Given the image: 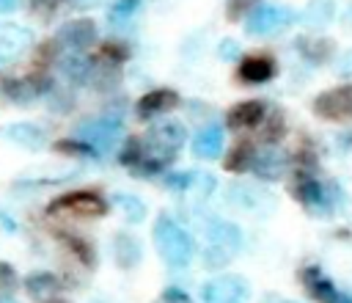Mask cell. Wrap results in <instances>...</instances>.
Returning a JSON list of instances; mask_svg holds the SVG:
<instances>
[{"mask_svg":"<svg viewBox=\"0 0 352 303\" xmlns=\"http://www.w3.org/2000/svg\"><path fill=\"white\" fill-rule=\"evenodd\" d=\"M154 245L160 251V256L173 264V267H184L192 259V240L190 234L170 218L160 215L154 223Z\"/></svg>","mask_w":352,"mask_h":303,"instance_id":"1","label":"cell"},{"mask_svg":"<svg viewBox=\"0 0 352 303\" xmlns=\"http://www.w3.org/2000/svg\"><path fill=\"white\" fill-rule=\"evenodd\" d=\"M184 140H187V135H184V127H182V124H176V121H162V124H157V127L148 132V138H146L143 146L151 152L148 160H154V163L162 168V163L170 160V157L182 149Z\"/></svg>","mask_w":352,"mask_h":303,"instance_id":"2","label":"cell"},{"mask_svg":"<svg viewBox=\"0 0 352 303\" xmlns=\"http://www.w3.org/2000/svg\"><path fill=\"white\" fill-rule=\"evenodd\" d=\"M50 212H72V215H80V218H99V215L107 212V204L94 190H69V193L52 198Z\"/></svg>","mask_w":352,"mask_h":303,"instance_id":"3","label":"cell"},{"mask_svg":"<svg viewBox=\"0 0 352 303\" xmlns=\"http://www.w3.org/2000/svg\"><path fill=\"white\" fill-rule=\"evenodd\" d=\"M297 19V14L286 6H256V11L248 19V30L256 36H270V33H280L286 30L292 22Z\"/></svg>","mask_w":352,"mask_h":303,"instance_id":"4","label":"cell"},{"mask_svg":"<svg viewBox=\"0 0 352 303\" xmlns=\"http://www.w3.org/2000/svg\"><path fill=\"white\" fill-rule=\"evenodd\" d=\"M311 107H314V113H316L319 118H327V121L352 118V83L319 94Z\"/></svg>","mask_w":352,"mask_h":303,"instance_id":"5","label":"cell"},{"mask_svg":"<svg viewBox=\"0 0 352 303\" xmlns=\"http://www.w3.org/2000/svg\"><path fill=\"white\" fill-rule=\"evenodd\" d=\"M204 303H242L248 297V284L239 275H220L204 284Z\"/></svg>","mask_w":352,"mask_h":303,"instance_id":"6","label":"cell"},{"mask_svg":"<svg viewBox=\"0 0 352 303\" xmlns=\"http://www.w3.org/2000/svg\"><path fill=\"white\" fill-rule=\"evenodd\" d=\"M80 138L96 152H107L116 140H118V135H121V121L118 118H94V121H88V124H80Z\"/></svg>","mask_w":352,"mask_h":303,"instance_id":"7","label":"cell"},{"mask_svg":"<svg viewBox=\"0 0 352 303\" xmlns=\"http://www.w3.org/2000/svg\"><path fill=\"white\" fill-rule=\"evenodd\" d=\"M302 286L305 292L319 300V303H352V295H344L336 289V284L319 270V267H305L302 270Z\"/></svg>","mask_w":352,"mask_h":303,"instance_id":"8","label":"cell"},{"mask_svg":"<svg viewBox=\"0 0 352 303\" xmlns=\"http://www.w3.org/2000/svg\"><path fill=\"white\" fill-rule=\"evenodd\" d=\"M33 44V33L22 25H0V66L16 61Z\"/></svg>","mask_w":352,"mask_h":303,"instance_id":"9","label":"cell"},{"mask_svg":"<svg viewBox=\"0 0 352 303\" xmlns=\"http://www.w3.org/2000/svg\"><path fill=\"white\" fill-rule=\"evenodd\" d=\"M179 105V94L170 91V88H157V91H148L140 96L138 102V116L140 118H154V116H162L168 110H173Z\"/></svg>","mask_w":352,"mask_h":303,"instance_id":"10","label":"cell"},{"mask_svg":"<svg viewBox=\"0 0 352 303\" xmlns=\"http://www.w3.org/2000/svg\"><path fill=\"white\" fill-rule=\"evenodd\" d=\"M58 39H60L66 47H72V50H85V47L96 39V25H94V19H88V17L72 19V22H66V25L60 28Z\"/></svg>","mask_w":352,"mask_h":303,"instance_id":"11","label":"cell"},{"mask_svg":"<svg viewBox=\"0 0 352 303\" xmlns=\"http://www.w3.org/2000/svg\"><path fill=\"white\" fill-rule=\"evenodd\" d=\"M250 168H253L256 176L272 182V179H280V176H283V171H286V157H283V152H278V149H264V152L253 154Z\"/></svg>","mask_w":352,"mask_h":303,"instance_id":"12","label":"cell"},{"mask_svg":"<svg viewBox=\"0 0 352 303\" xmlns=\"http://www.w3.org/2000/svg\"><path fill=\"white\" fill-rule=\"evenodd\" d=\"M223 152V129L217 124H206L195 138H192V154L201 160H214Z\"/></svg>","mask_w":352,"mask_h":303,"instance_id":"13","label":"cell"},{"mask_svg":"<svg viewBox=\"0 0 352 303\" xmlns=\"http://www.w3.org/2000/svg\"><path fill=\"white\" fill-rule=\"evenodd\" d=\"M275 74V61L270 55H248L239 63V80L242 83H267Z\"/></svg>","mask_w":352,"mask_h":303,"instance_id":"14","label":"cell"},{"mask_svg":"<svg viewBox=\"0 0 352 303\" xmlns=\"http://www.w3.org/2000/svg\"><path fill=\"white\" fill-rule=\"evenodd\" d=\"M264 121V105L258 99H248V102H236L228 110V124L234 129H248Z\"/></svg>","mask_w":352,"mask_h":303,"instance_id":"15","label":"cell"},{"mask_svg":"<svg viewBox=\"0 0 352 303\" xmlns=\"http://www.w3.org/2000/svg\"><path fill=\"white\" fill-rule=\"evenodd\" d=\"M292 196L300 201V204H305V207H319L322 201H324V190H322V185L316 182V179H311L308 174H297V179L292 182Z\"/></svg>","mask_w":352,"mask_h":303,"instance_id":"16","label":"cell"},{"mask_svg":"<svg viewBox=\"0 0 352 303\" xmlns=\"http://www.w3.org/2000/svg\"><path fill=\"white\" fill-rule=\"evenodd\" d=\"M113 248H116V262H118L121 267L132 270V267L140 262V242H138L132 234H116Z\"/></svg>","mask_w":352,"mask_h":303,"instance_id":"17","label":"cell"},{"mask_svg":"<svg viewBox=\"0 0 352 303\" xmlns=\"http://www.w3.org/2000/svg\"><path fill=\"white\" fill-rule=\"evenodd\" d=\"M297 47H300V52H302L308 61H314V63H324V61L330 58V52H333V41L324 39V36H302V39L297 41Z\"/></svg>","mask_w":352,"mask_h":303,"instance_id":"18","label":"cell"},{"mask_svg":"<svg viewBox=\"0 0 352 303\" xmlns=\"http://www.w3.org/2000/svg\"><path fill=\"white\" fill-rule=\"evenodd\" d=\"M6 135L14 140V143H19V146H25V149H41L44 146V132L38 129V127H33V124H11L8 129H6Z\"/></svg>","mask_w":352,"mask_h":303,"instance_id":"19","label":"cell"},{"mask_svg":"<svg viewBox=\"0 0 352 303\" xmlns=\"http://www.w3.org/2000/svg\"><path fill=\"white\" fill-rule=\"evenodd\" d=\"M206 234L209 240H214L217 245H226V248H236L239 245V229L234 223H226V220H209L206 223Z\"/></svg>","mask_w":352,"mask_h":303,"instance_id":"20","label":"cell"},{"mask_svg":"<svg viewBox=\"0 0 352 303\" xmlns=\"http://www.w3.org/2000/svg\"><path fill=\"white\" fill-rule=\"evenodd\" d=\"M58 286H60V281H58L52 273H44V270H38V273H33V275L25 278V289H28V295H33V297L52 295Z\"/></svg>","mask_w":352,"mask_h":303,"instance_id":"21","label":"cell"},{"mask_svg":"<svg viewBox=\"0 0 352 303\" xmlns=\"http://www.w3.org/2000/svg\"><path fill=\"white\" fill-rule=\"evenodd\" d=\"M253 154H256V152H253V143H250V140H239V143L231 149V154L226 157L223 165H226L228 171H236V174H239V171H248L250 163H253Z\"/></svg>","mask_w":352,"mask_h":303,"instance_id":"22","label":"cell"},{"mask_svg":"<svg viewBox=\"0 0 352 303\" xmlns=\"http://www.w3.org/2000/svg\"><path fill=\"white\" fill-rule=\"evenodd\" d=\"M116 204L121 207V212L126 215L129 223H140L143 215H146V204L138 198V196H129V193H118L116 196Z\"/></svg>","mask_w":352,"mask_h":303,"instance_id":"23","label":"cell"},{"mask_svg":"<svg viewBox=\"0 0 352 303\" xmlns=\"http://www.w3.org/2000/svg\"><path fill=\"white\" fill-rule=\"evenodd\" d=\"M63 72H66V77L69 80H74V83H85L88 80V74H91V63L82 58V55H72V58H66L63 61Z\"/></svg>","mask_w":352,"mask_h":303,"instance_id":"24","label":"cell"},{"mask_svg":"<svg viewBox=\"0 0 352 303\" xmlns=\"http://www.w3.org/2000/svg\"><path fill=\"white\" fill-rule=\"evenodd\" d=\"M228 196H231L242 209H253L256 201L270 204V196H267V193H261V190H250V187H236V190H231Z\"/></svg>","mask_w":352,"mask_h":303,"instance_id":"25","label":"cell"},{"mask_svg":"<svg viewBox=\"0 0 352 303\" xmlns=\"http://www.w3.org/2000/svg\"><path fill=\"white\" fill-rule=\"evenodd\" d=\"M60 240L69 245V251H72L82 264L94 267V251H91V245H88L85 240H80V237H74V234H60Z\"/></svg>","mask_w":352,"mask_h":303,"instance_id":"26","label":"cell"},{"mask_svg":"<svg viewBox=\"0 0 352 303\" xmlns=\"http://www.w3.org/2000/svg\"><path fill=\"white\" fill-rule=\"evenodd\" d=\"M143 154H146L143 140H140V138H129V140L124 143V149H121V163H124V165H135V163L143 160Z\"/></svg>","mask_w":352,"mask_h":303,"instance_id":"27","label":"cell"},{"mask_svg":"<svg viewBox=\"0 0 352 303\" xmlns=\"http://www.w3.org/2000/svg\"><path fill=\"white\" fill-rule=\"evenodd\" d=\"M234 251L231 248H226V245H212V248H206V256H204V262L209 264V267H223L226 262H228V256H231Z\"/></svg>","mask_w":352,"mask_h":303,"instance_id":"28","label":"cell"},{"mask_svg":"<svg viewBox=\"0 0 352 303\" xmlns=\"http://www.w3.org/2000/svg\"><path fill=\"white\" fill-rule=\"evenodd\" d=\"M330 14H333V8H330V3L327 0H322V3H314L308 11H305V19L311 22V25H316V22H327L330 19Z\"/></svg>","mask_w":352,"mask_h":303,"instance_id":"29","label":"cell"},{"mask_svg":"<svg viewBox=\"0 0 352 303\" xmlns=\"http://www.w3.org/2000/svg\"><path fill=\"white\" fill-rule=\"evenodd\" d=\"M140 6V0H116L113 3V11H110V19L118 22V19H126L129 14H135Z\"/></svg>","mask_w":352,"mask_h":303,"instance_id":"30","label":"cell"},{"mask_svg":"<svg viewBox=\"0 0 352 303\" xmlns=\"http://www.w3.org/2000/svg\"><path fill=\"white\" fill-rule=\"evenodd\" d=\"M126 47L124 44H118V41H104L102 44V58H107V61H113V63H121V61H126Z\"/></svg>","mask_w":352,"mask_h":303,"instance_id":"31","label":"cell"},{"mask_svg":"<svg viewBox=\"0 0 352 303\" xmlns=\"http://www.w3.org/2000/svg\"><path fill=\"white\" fill-rule=\"evenodd\" d=\"M55 149L63 152V154H74V157H77V154H94V149H91L85 140H77V143H74V140H60Z\"/></svg>","mask_w":352,"mask_h":303,"instance_id":"32","label":"cell"},{"mask_svg":"<svg viewBox=\"0 0 352 303\" xmlns=\"http://www.w3.org/2000/svg\"><path fill=\"white\" fill-rule=\"evenodd\" d=\"M14 286H16L14 267H11V264H6V262H0V292H3V295H8Z\"/></svg>","mask_w":352,"mask_h":303,"instance_id":"33","label":"cell"},{"mask_svg":"<svg viewBox=\"0 0 352 303\" xmlns=\"http://www.w3.org/2000/svg\"><path fill=\"white\" fill-rule=\"evenodd\" d=\"M256 6V0H228V8H226V17L228 19H239L245 11H250Z\"/></svg>","mask_w":352,"mask_h":303,"instance_id":"34","label":"cell"},{"mask_svg":"<svg viewBox=\"0 0 352 303\" xmlns=\"http://www.w3.org/2000/svg\"><path fill=\"white\" fill-rule=\"evenodd\" d=\"M30 3V11H36L38 17H52L60 6V0H28Z\"/></svg>","mask_w":352,"mask_h":303,"instance_id":"35","label":"cell"},{"mask_svg":"<svg viewBox=\"0 0 352 303\" xmlns=\"http://www.w3.org/2000/svg\"><path fill=\"white\" fill-rule=\"evenodd\" d=\"M192 176L195 174H168L165 185L173 187V190H187V187H192Z\"/></svg>","mask_w":352,"mask_h":303,"instance_id":"36","label":"cell"},{"mask_svg":"<svg viewBox=\"0 0 352 303\" xmlns=\"http://www.w3.org/2000/svg\"><path fill=\"white\" fill-rule=\"evenodd\" d=\"M280 135H283V118H280V116H272V118H270V124L264 127V135H261V138L272 143V140H275V138H280Z\"/></svg>","mask_w":352,"mask_h":303,"instance_id":"37","label":"cell"},{"mask_svg":"<svg viewBox=\"0 0 352 303\" xmlns=\"http://www.w3.org/2000/svg\"><path fill=\"white\" fill-rule=\"evenodd\" d=\"M160 303H192V300L187 297V292H182V289L170 286V289H165V292H162Z\"/></svg>","mask_w":352,"mask_h":303,"instance_id":"38","label":"cell"},{"mask_svg":"<svg viewBox=\"0 0 352 303\" xmlns=\"http://www.w3.org/2000/svg\"><path fill=\"white\" fill-rule=\"evenodd\" d=\"M338 72L346 74V77H352V50L341 55V61H338Z\"/></svg>","mask_w":352,"mask_h":303,"instance_id":"39","label":"cell"},{"mask_svg":"<svg viewBox=\"0 0 352 303\" xmlns=\"http://www.w3.org/2000/svg\"><path fill=\"white\" fill-rule=\"evenodd\" d=\"M236 52H239V44L236 41H223L220 44V55L223 58H236Z\"/></svg>","mask_w":352,"mask_h":303,"instance_id":"40","label":"cell"},{"mask_svg":"<svg viewBox=\"0 0 352 303\" xmlns=\"http://www.w3.org/2000/svg\"><path fill=\"white\" fill-rule=\"evenodd\" d=\"M14 8H16V0H0V14L14 11Z\"/></svg>","mask_w":352,"mask_h":303,"instance_id":"41","label":"cell"},{"mask_svg":"<svg viewBox=\"0 0 352 303\" xmlns=\"http://www.w3.org/2000/svg\"><path fill=\"white\" fill-rule=\"evenodd\" d=\"M50 303H66V300H50Z\"/></svg>","mask_w":352,"mask_h":303,"instance_id":"42","label":"cell"},{"mask_svg":"<svg viewBox=\"0 0 352 303\" xmlns=\"http://www.w3.org/2000/svg\"><path fill=\"white\" fill-rule=\"evenodd\" d=\"M0 303H14V300H0Z\"/></svg>","mask_w":352,"mask_h":303,"instance_id":"43","label":"cell"}]
</instances>
